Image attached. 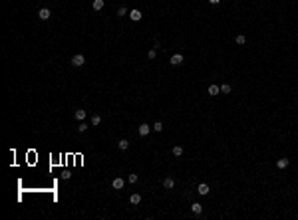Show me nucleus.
Listing matches in <instances>:
<instances>
[{"mask_svg":"<svg viewBox=\"0 0 298 220\" xmlns=\"http://www.w3.org/2000/svg\"><path fill=\"white\" fill-rule=\"evenodd\" d=\"M84 64H86V58H84L82 54H76L74 58H72V66L74 67H82Z\"/></svg>","mask_w":298,"mask_h":220,"instance_id":"obj_1","label":"nucleus"},{"mask_svg":"<svg viewBox=\"0 0 298 220\" xmlns=\"http://www.w3.org/2000/svg\"><path fill=\"white\" fill-rule=\"evenodd\" d=\"M50 16H52L50 8H40V10H38V18H40V20H50Z\"/></svg>","mask_w":298,"mask_h":220,"instance_id":"obj_2","label":"nucleus"},{"mask_svg":"<svg viewBox=\"0 0 298 220\" xmlns=\"http://www.w3.org/2000/svg\"><path fill=\"white\" fill-rule=\"evenodd\" d=\"M197 192H199V194H201V196H207V194H209V192H211L209 185H205V183H201V185H199V187H197Z\"/></svg>","mask_w":298,"mask_h":220,"instance_id":"obj_3","label":"nucleus"},{"mask_svg":"<svg viewBox=\"0 0 298 220\" xmlns=\"http://www.w3.org/2000/svg\"><path fill=\"white\" fill-rule=\"evenodd\" d=\"M169 64H171V66H181V64H183V56H181V54H175V56H171V60H169Z\"/></svg>","mask_w":298,"mask_h":220,"instance_id":"obj_4","label":"nucleus"},{"mask_svg":"<svg viewBox=\"0 0 298 220\" xmlns=\"http://www.w3.org/2000/svg\"><path fill=\"white\" fill-rule=\"evenodd\" d=\"M149 131H151V127H149L147 123H141V125H139V137H147Z\"/></svg>","mask_w":298,"mask_h":220,"instance_id":"obj_5","label":"nucleus"},{"mask_svg":"<svg viewBox=\"0 0 298 220\" xmlns=\"http://www.w3.org/2000/svg\"><path fill=\"white\" fill-rule=\"evenodd\" d=\"M129 18H131L133 22H139V20H141V12H139V10H131V12H129Z\"/></svg>","mask_w":298,"mask_h":220,"instance_id":"obj_6","label":"nucleus"},{"mask_svg":"<svg viewBox=\"0 0 298 220\" xmlns=\"http://www.w3.org/2000/svg\"><path fill=\"white\" fill-rule=\"evenodd\" d=\"M111 187L115 188V190H119V188H123V178H113V183H111Z\"/></svg>","mask_w":298,"mask_h":220,"instance_id":"obj_7","label":"nucleus"},{"mask_svg":"<svg viewBox=\"0 0 298 220\" xmlns=\"http://www.w3.org/2000/svg\"><path fill=\"white\" fill-rule=\"evenodd\" d=\"M129 202H131V204H139V202H141V194H139V192H133L131 196H129Z\"/></svg>","mask_w":298,"mask_h":220,"instance_id":"obj_8","label":"nucleus"},{"mask_svg":"<svg viewBox=\"0 0 298 220\" xmlns=\"http://www.w3.org/2000/svg\"><path fill=\"white\" fill-rule=\"evenodd\" d=\"M163 187H165V188H169V190H171V188L175 187V180H173L171 176H167L165 180H163Z\"/></svg>","mask_w":298,"mask_h":220,"instance_id":"obj_9","label":"nucleus"},{"mask_svg":"<svg viewBox=\"0 0 298 220\" xmlns=\"http://www.w3.org/2000/svg\"><path fill=\"white\" fill-rule=\"evenodd\" d=\"M127 147H129V141H127V139H121V141H117V149H119V151H125Z\"/></svg>","mask_w":298,"mask_h":220,"instance_id":"obj_10","label":"nucleus"},{"mask_svg":"<svg viewBox=\"0 0 298 220\" xmlns=\"http://www.w3.org/2000/svg\"><path fill=\"white\" fill-rule=\"evenodd\" d=\"M191 210H193V214H201V212H203V206H201L199 202H193V204H191Z\"/></svg>","mask_w":298,"mask_h":220,"instance_id":"obj_11","label":"nucleus"},{"mask_svg":"<svg viewBox=\"0 0 298 220\" xmlns=\"http://www.w3.org/2000/svg\"><path fill=\"white\" fill-rule=\"evenodd\" d=\"M86 117H88V113H86L84 109H77L76 111V119H77V121H84Z\"/></svg>","mask_w":298,"mask_h":220,"instance_id":"obj_12","label":"nucleus"},{"mask_svg":"<svg viewBox=\"0 0 298 220\" xmlns=\"http://www.w3.org/2000/svg\"><path fill=\"white\" fill-rule=\"evenodd\" d=\"M288 163H290L288 159H278V161H276V167H278V169H286Z\"/></svg>","mask_w":298,"mask_h":220,"instance_id":"obj_13","label":"nucleus"},{"mask_svg":"<svg viewBox=\"0 0 298 220\" xmlns=\"http://www.w3.org/2000/svg\"><path fill=\"white\" fill-rule=\"evenodd\" d=\"M219 93H221L219 85H209V95H219Z\"/></svg>","mask_w":298,"mask_h":220,"instance_id":"obj_14","label":"nucleus"},{"mask_svg":"<svg viewBox=\"0 0 298 220\" xmlns=\"http://www.w3.org/2000/svg\"><path fill=\"white\" fill-rule=\"evenodd\" d=\"M231 91H232V87L229 85V83H223V85H221V93H225V95H229Z\"/></svg>","mask_w":298,"mask_h":220,"instance_id":"obj_15","label":"nucleus"},{"mask_svg":"<svg viewBox=\"0 0 298 220\" xmlns=\"http://www.w3.org/2000/svg\"><path fill=\"white\" fill-rule=\"evenodd\" d=\"M88 129H89V125H88V123L80 121V125H77V131H80V133H86V131H88Z\"/></svg>","mask_w":298,"mask_h":220,"instance_id":"obj_16","label":"nucleus"},{"mask_svg":"<svg viewBox=\"0 0 298 220\" xmlns=\"http://www.w3.org/2000/svg\"><path fill=\"white\" fill-rule=\"evenodd\" d=\"M234 42H237V44H239V46H244V44H246V38H244L243 34H239V36L234 38Z\"/></svg>","mask_w":298,"mask_h":220,"instance_id":"obj_17","label":"nucleus"},{"mask_svg":"<svg viewBox=\"0 0 298 220\" xmlns=\"http://www.w3.org/2000/svg\"><path fill=\"white\" fill-rule=\"evenodd\" d=\"M171 153L175 155V157H181V155H183V147H181V145H177V147H173V151H171Z\"/></svg>","mask_w":298,"mask_h":220,"instance_id":"obj_18","label":"nucleus"},{"mask_svg":"<svg viewBox=\"0 0 298 220\" xmlns=\"http://www.w3.org/2000/svg\"><path fill=\"white\" fill-rule=\"evenodd\" d=\"M91 6H94V10H101V8H103V0H94Z\"/></svg>","mask_w":298,"mask_h":220,"instance_id":"obj_19","label":"nucleus"},{"mask_svg":"<svg viewBox=\"0 0 298 220\" xmlns=\"http://www.w3.org/2000/svg\"><path fill=\"white\" fill-rule=\"evenodd\" d=\"M99 123H101V117H99V115H91V125H94V127H98Z\"/></svg>","mask_w":298,"mask_h":220,"instance_id":"obj_20","label":"nucleus"},{"mask_svg":"<svg viewBox=\"0 0 298 220\" xmlns=\"http://www.w3.org/2000/svg\"><path fill=\"white\" fill-rule=\"evenodd\" d=\"M117 16H119V18H123V16H127V8H125V6H121V8L117 10Z\"/></svg>","mask_w":298,"mask_h":220,"instance_id":"obj_21","label":"nucleus"},{"mask_svg":"<svg viewBox=\"0 0 298 220\" xmlns=\"http://www.w3.org/2000/svg\"><path fill=\"white\" fill-rule=\"evenodd\" d=\"M153 129H155V131H157V133H159V131H163V123H161V121H155Z\"/></svg>","mask_w":298,"mask_h":220,"instance_id":"obj_22","label":"nucleus"},{"mask_svg":"<svg viewBox=\"0 0 298 220\" xmlns=\"http://www.w3.org/2000/svg\"><path fill=\"white\" fill-rule=\"evenodd\" d=\"M127 180H129V183H137L139 176H137V175H129V176H127Z\"/></svg>","mask_w":298,"mask_h":220,"instance_id":"obj_23","label":"nucleus"},{"mask_svg":"<svg viewBox=\"0 0 298 220\" xmlns=\"http://www.w3.org/2000/svg\"><path fill=\"white\" fill-rule=\"evenodd\" d=\"M155 56H157V50H149V54H147V58H149V60H153Z\"/></svg>","mask_w":298,"mask_h":220,"instance_id":"obj_24","label":"nucleus"},{"mask_svg":"<svg viewBox=\"0 0 298 220\" xmlns=\"http://www.w3.org/2000/svg\"><path fill=\"white\" fill-rule=\"evenodd\" d=\"M209 2H211V4H219L221 0H209Z\"/></svg>","mask_w":298,"mask_h":220,"instance_id":"obj_25","label":"nucleus"}]
</instances>
